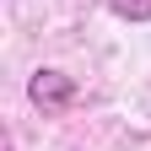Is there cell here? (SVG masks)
Segmentation results:
<instances>
[{
	"instance_id": "2",
	"label": "cell",
	"mask_w": 151,
	"mask_h": 151,
	"mask_svg": "<svg viewBox=\"0 0 151 151\" xmlns=\"http://www.w3.org/2000/svg\"><path fill=\"white\" fill-rule=\"evenodd\" d=\"M108 11L119 16V22H151V0H108Z\"/></svg>"
},
{
	"instance_id": "1",
	"label": "cell",
	"mask_w": 151,
	"mask_h": 151,
	"mask_svg": "<svg viewBox=\"0 0 151 151\" xmlns=\"http://www.w3.org/2000/svg\"><path fill=\"white\" fill-rule=\"evenodd\" d=\"M27 97L38 103V108H65L70 97H76V81L65 70H38L32 81H27Z\"/></svg>"
}]
</instances>
